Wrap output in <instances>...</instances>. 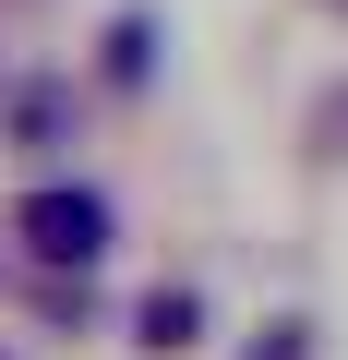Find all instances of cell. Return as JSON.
Returning a JSON list of instances; mask_svg holds the SVG:
<instances>
[{"instance_id":"cell-1","label":"cell","mask_w":348,"mask_h":360,"mask_svg":"<svg viewBox=\"0 0 348 360\" xmlns=\"http://www.w3.org/2000/svg\"><path fill=\"white\" fill-rule=\"evenodd\" d=\"M13 240H25L37 264H60V276H72V264H96V252H108V205L84 193V180H37V193L13 205Z\"/></svg>"},{"instance_id":"cell-2","label":"cell","mask_w":348,"mask_h":360,"mask_svg":"<svg viewBox=\"0 0 348 360\" xmlns=\"http://www.w3.org/2000/svg\"><path fill=\"white\" fill-rule=\"evenodd\" d=\"M205 336V288H144V312H132V348H156V360H181Z\"/></svg>"},{"instance_id":"cell-3","label":"cell","mask_w":348,"mask_h":360,"mask_svg":"<svg viewBox=\"0 0 348 360\" xmlns=\"http://www.w3.org/2000/svg\"><path fill=\"white\" fill-rule=\"evenodd\" d=\"M108 72H120V84H144V72H156V25H144V13H120V25H108Z\"/></svg>"},{"instance_id":"cell-4","label":"cell","mask_w":348,"mask_h":360,"mask_svg":"<svg viewBox=\"0 0 348 360\" xmlns=\"http://www.w3.org/2000/svg\"><path fill=\"white\" fill-rule=\"evenodd\" d=\"M252 360H312V324H300V312H276V324H252Z\"/></svg>"},{"instance_id":"cell-5","label":"cell","mask_w":348,"mask_h":360,"mask_svg":"<svg viewBox=\"0 0 348 360\" xmlns=\"http://www.w3.org/2000/svg\"><path fill=\"white\" fill-rule=\"evenodd\" d=\"M312 144H324V156H348V84H336V96L312 108Z\"/></svg>"},{"instance_id":"cell-6","label":"cell","mask_w":348,"mask_h":360,"mask_svg":"<svg viewBox=\"0 0 348 360\" xmlns=\"http://www.w3.org/2000/svg\"><path fill=\"white\" fill-rule=\"evenodd\" d=\"M324 13H348V0H324Z\"/></svg>"},{"instance_id":"cell-7","label":"cell","mask_w":348,"mask_h":360,"mask_svg":"<svg viewBox=\"0 0 348 360\" xmlns=\"http://www.w3.org/2000/svg\"><path fill=\"white\" fill-rule=\"evenodd\" d=\"M0 360H13V348H0Z\"/></svg>"}]
</instances>
